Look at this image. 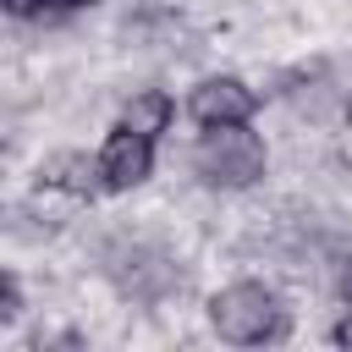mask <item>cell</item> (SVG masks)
<instances>
[{"instance_id":"cell-10","label":"cell","mask_w":352,"mask_h":352,"mask_svg":"<svg viewBox=\"0 0 352 352\" xmlns=\"http://www.w3.org/2000/svg\"><path fill=\"white\" fill-rule=\"evenodd\" d=\"M330 336H336V346H352V308L336 319V330H330Z\"/></svg>"},{"instance_id":"cell-6","label":"cell","mask_w":352,"mask_h":352,"mask_svg":"<svg viewBox=\"0 0 352 352\" xmlns=\"http://www.w3.org/2000/svg\"><path fill=\"white\" fill-rule=\"evenodd\" d=\"M94 187H99V160H88V154H50L38 165V192L94 198Z\"/></svg>"},{"instance_id":"cell-11","label":"cell","mask_w":352,"mask_h":352,"mask_svg":"<svg viewBox=\"0 0 352 352\" xmlns=\"http://www.w3.org/2000/svg\"><path fill=\"white\" fill-rule=\"evenodd\" d=\"M50 11H88V6H99V0H44Z\"/></svg>"},{"instance_id":"cell-7","label":"cell","mask_w":352,"mask_h":352,"mask_svg":"<svg viewBox=\"0 0 352 352\" xmlns=\"http://www.w3.org/2000/svg\"><path fill=\"white\" fill-rule=\"evenodd\" d=\"M121 121L132 126V132H143V138H165L170 126H176V99L165 94V88H138L126 104H121Z\"/></svg>"},{"instance_id":"cell-3","label":"cell","mask_w":352,"mask_h":352,"mask_svg":"<svg viewBox=\"0 0 352 352\" xmlns=\"http://www.w3.org/2000/svg\"><path fill=\"white\" fill-rule=\"evenodd\" d=\"M187 116H192V126H242L258 116V88H248L236 72L198 77L187 94Z\"/></svg>"},{"instance_id":"cell-12","label":"cell","mask_w":352,"mask_h":352,"mask_svg":"<svg viewBox=\"0 0 352 352\" xmlns=\"http://www.w3.org/2000/svg\"><path fill=\"white\" fill-rule=\"evenodd\" d=\"M346 121H352V99H346Z\"/></svg>"},{"instance_id":"cell-2","label":"cell","mask_w":352,"mask_h":352,"mask_svg":"<svg viewBox=\"0 0 352 352\" xmlns=\"http://www.w3.org/2000/svg\"><path fill=\"white\" fill-rule=\"evenodd\" d=\"M270 170V148L264 138L253 132V121L242 126H198V143H192V176L214 192H242V187H258Z\"/></svg>"},{"instance_id":"cell-8","label":"cell","mask_w":352,"mask_h":352,"mask_svg":"<svg viewBox=\"0 0 352 352\" xmlns=\"http://www.w3.org/2000/svg\"><path fill=\"white\" fill-rule=\"evenodd\" d=\"M11 319H22V286H16V275L0 280V324H11Z\"/></svg>"},{"instance_id":"cell-5","label":"cell","mask_w":352,"mask_h":352,"mask_svg":"<svg viewBox=\"0 0 352 352\" xmlns=\"http://www.w3.org/2000/svg\"><path fill=\"white\" fill-rule=\"evenodd\" d=\"M110 280H116L126 297H138V302H154V297H165V292L176 286V264H170L165 253H154V248L132 242V248L110 253Z\"/></svg>"},{"instance_id":"cell-4","label":"cell","mask_w":352,"mask_h":352,"mask_svg":"<svg viewBox=\"0 0 352 352\" xmlns=\"http://www.w3.org/2000/svg\"><path fill=\"white\" fill-rule=\"evenodd\" d=\"M94 160H99V187L104 192H132V187H143L154 176V138H143L126 121H116Z\"/></svg>"},{"instance_id":"cell-9","label":"cell","mask_w":352,"mask_h":352,"mask_svg":"<svg viewBox=\"0 0 352 352\" xmlns=\"http://www.w3.org/2000/svg\"><path fill=\"white\" fill-rule=\"evenodd\" d=\"M0 6H6V11L16 16V22H28V16H44V11H50L44 0H0Z\"/></svg>"},{"instance_id":"cell-1","label":"cell","mask_w":352,"mask_h":352,"mask_svg":"<svg viewBox=\"0 0 352 352\" xmlns=\"http://www.w3.org/2000/svg\"><path fill=\"white\" fill-rule=\"evenodd\" d=\"M204 314H209V330L226 346H270V341H280L292 330L286 302L264 280H231V286H220Z\"/></svg>"}]
</instances>
